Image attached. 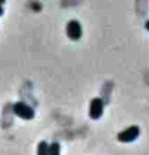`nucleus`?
Masks as SVG:
<instances>
[{
    "label": "nucleus",
    "mask_w": 149,
    "mask_h": 155,
    "mask_svg": "<svg viewBox=\"0 0 149 155\" xmlns=\"http://www.w3.org/2000/svg\"><path fill=\"white\" fill-rule=\"evenodd\" d=\"M6 2V0H0V6H1V5H3L4 3Z\"/></svg>",
    "instance_id": "nucleus-9"
},
{
    "label": "nucleus",
    "mask_w": 149,
    "mask_h": 155,
    "mask_svg": "<svg viewBox=\"0 0 149 155\" xmlns=\"http://www.w3.org/2000/svg\"><path fill=\"white\" fill-rule=\"evenodd\" d=\"M104 110V103L100 99H94L90 105V117L94 120L99 119Z\"/></svg>",
    "instance_id": "nucleus-4"
},
{
    "label": "nucleus",
    "mask_w": 149,
    "mask_h": 155,
    "mask_svg": "<svg viewBox=\"0 0 149 155\" xmlns=\"http://www.w3.org/2000/svg\"><path fill=\"white\" fill-rule=\"evenodd\" d=\"M48 154V145L46 141H41L37 147V155H47Z\"/></svg>",
    "instance_id": "nucleus-6"
},
{
    "label": "nucleus",
    "mask_w": 149,
    "mask_h": 155,
    "mask_svg": "<svg viewBox=\"0 0 149 155\" xmlns=\"http://www.w3.org/2000/svg\"><path fill=\"white\" fill-rule=\"evenodd\" d=\"M66 34L72 40H78L82 36V28L78 21L71 20L66 26Z\"/></svg>",
    "instance_id": "nucleus-2"
},
{
    "label": "nucleus",
    "mask_w": 149,
    "mask_h": 155,
    "mask_svg": "<svg viewBox=\"0 0 149 155\" xmlns=\"http://www.w3.org/2000/svg\"><path fill=\"white\" fill-rule=\"evenodd\" d=\"M14 112L24 120H31L35 116L34 110L24 102H17L14 105Z\"/></svg>",
    "instance_id": "nucleus-1"
},
{
    "label": "nucleus",
    "mask_w": 149,
    "mask_h": 155,
    "mask_svg": "<svg viewBox=\"0 0 149 155\" xmlns=\"http://www.w3.org/2000/svg\"><path fill=\"white\" fill-rule=\"evenodd\" d=\"M3 13H4L3 8H1V6H0V16H2V15H3Z\"/></svg>",
    "instance_id": "nucleus-7"
},
{
    "label": "nucleus",
    "mask_w": 149,
    "mask_h": 155,
    "mask_svg": "<svg viewBox=\"0 0 149 155\" xmlns=\"http://www.w3.org/2000/svg\"><path fill=\"white\" fill-rule=\"evenodd\" d=\"M139 128L137 126H131L118 134V140L122 142L134 141L139 135Z\"/></svg>",
    "instance_id": "nucleus-3"
},
{
    "label": "nucleus",
    "mask_w": 149,
    "mask_h": 155,
    "mask_svg": "<svg viewBox=\"0 0 149 155\" xmlns=\"http://www.w3.org/2000/svg\"><path fill=\"white\" fill-rule=\"evenodd\" d=\"M145 28H146V29H148V30H149V21H147V22H146V24H145Z\"/></svg>",
    "instance_id": "nucleus-8"
},
{
    "label": "nucleus",
    "mask_w": 149,
    "mask_h": 155,
    "mask_svg": "<svg viewBox=\"0 0 149 155\" xmlns=\"http://www.w3.org/2000/svg\"><path fill=\"white\" fill-rule=\"evenodd\" d=\"M47 155H60V146L57 142H54L48 147Z\"/></svg>",
    "instance_id": "nucleus-5"
}]
</instances>
